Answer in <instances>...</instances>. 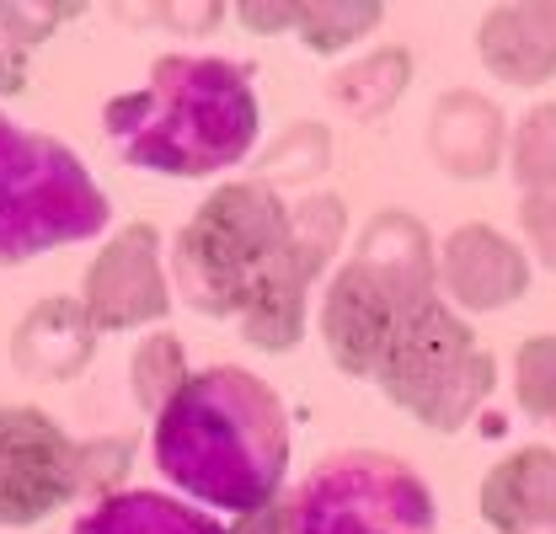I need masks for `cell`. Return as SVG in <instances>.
<instances>
[{
    "label": "cell",
    "instance_id": "25",
    "mask_svg": "<svg viewBox=\"0 0 556 534\" xmlns=\"http://www.w3.org/2000/svg\"><path fill=\"white\" fill-rule=\"evenodd\" d=\"M519 236H525V257L556 272V188L519 193Z\"/></svg>",
    "mask_w": 556,
    "mask_h": 534
},
{
    "label": "cell",
    "instance_id": "3",
    "mask_svg": "<svg viewBox=\"0 0 556 534\" xmlns=\"http://www.w3.org/2000/svg\"><path fill=\"white\" fill-rule=\"evenodd\" d=\"M289 246V199L268 182H219L193 219L172 236L166 278L172 300L208 321H241L247 305L268 289Z\"/></svg>",
    "mask_w": 556,
    "mask_h": 534
},
{
    "label": "cell",
    "instance_id": "11",
    "mask_svg": "<svg viewBox=\"0 0 556 534\" xmlns=\"http://www.w3.org/2000/svg\"><path fill=\"white\" fill-rule=\"evenodd\" d=\"M428 155L439 171H450L455 182H482L503 166L508 155V118L503 107L482 91H444L428 107Z\"/></svg>",
    "mask_w": 556,
    "mask_h": 534
},
{
    "label": "cell",
    "instance_id": "24",
    "mask_svg": "<svg viewBox=\"0 0 556 534\" xmlns=\"http://www.w3.org/2000/svg\"><path fill=\"white\" fill-rule=\"evenodd\" d=\"M80 5H0V43L33 60L38 43H49Z\"/></svg>",
    "mask_w": 556,
    "mask_h": 534
},
{
    "label": "cell",
    "instance_id": "16",
    "mask_svg": "<svg viewBox=\"0 0 556 534\" xmlns=\"http://www.w3.org/2000/svg\"><path fill=\"white\" fill-rule=\"evenodd\" d=\"M316 289H321V283L294 263L289 246H283L278 272L268 278V289L247 305V316H241L236 327H241V336H247L252 347H263V353H294V347L305 342V327H311V300H316Z\"/></svg>",
    "mask_w": 556,
    "mask_h": 534
},
{
    "label": "cell",
    "instance_id": "19",
    "mask_svg": "<svg viewBox=\"0 0 556 534\" xmlns=\"http://www.w3.org/2000/svg\"><path fill=\"white\" fill-rule=\"evenodd\" d=\"M386 22V5L375 0H300V38L311 54H348Z\"/></svg>",
    "mask_w": 556,
    "mask_h": 534
},
{
    "label": "cell",
    "instance_id": "9",
    "mask_svg": "<svg viewBox=\"0 0 556 534\" xmlns=\"http://www.w3.org/2000/svg\"><path fill=\"white\" fill-rule=\"evenodd\" d=\"M80 310L102 332H135V327H161L172 316V278H166V241L155 225H124L113 230L91 267L80 272Z\"/></svg>",
    "mask_w": 556,
    "mask_h": 534
},
{
    "label": "cell",
    "instance_id": "22",
    "mask_svg": "<svg viewBox=\"0 0 556 534\" xmlns=\"http://www.w3.org/2000/svg\"><path fill=\"white\" fill-rule=\"evenodd\" d=\"M129 470H135V444L124 433L80 438V503H102V497L124 492Z\"/></svg>",
    "mask_w": 556,
    "mask_h": 534
},
{
    "label": "cell",
    "instance_id": "10",
    "mask_svg": "<svg viewBox=\"0 0 556 534\" xmlns=\"http://www.w3.org/2000/svg\"><path fill=\"white\" fill-rule=\"evenodd\" d=\"M530 257L497 225H455L439 241V300L460 316H492L530 294Z\"/></svg>",
    "mask_w": 556,
    "mask_h": 534
},
{
    "label": "cell",
    "instance_id": "4",
    "mask_svg": "<svg viewBox=\"0 0 556 534\" xmlns=\"http://www.w3.org/2000/svg\"><path fill=\"white\" fill-rule=\"evenodd\" d=\"M113 199L65 139L0 113V267L108 236Z\"/></svg>",
    "mask_w": 556,
    "mask_h": 534
},
{
    "label": "cell",
    "instance_id": "13",
    "mask_svg": "<svg viewBox=\"0 0 556 534\" xmlns=\"http://www.w3.org/2000/svg\"><path fill=\"white\" fill-rule=\"evenodd\" d=\"M91 358H97V327L86 321V310H80L75 294L38 300L16 321V332H11V364H16V374H27L38 385L75 380Z\"/></svg>",
    "mask_w": 556,
    "mask_h": 534
},
{
    "label": "cell",
    "instance_id": "26",
    "mask_svg": "<svg viewBox=\"0 0 556 534\" xmlns=\"http://www.w3.org/2000/svg\"><path fill=\"white\" fill-rule=\"evenodd\" d=\"M219 16H225V5H139L129 11V22L139 27H172V33H208V27H219Z\"/></svg>",
    "mask_w": 556,
    "mask_h": 534
},
{
    "label": "cell",
    "instance_id": "6",
    "mask_svg": "<svg viewBox=\"0 0 556 534\" xmlns=\"http://www.w3.org/2000/svg\"><path fill=\"white\" fill-rule=\"evenodd\" d=\"M289 524L294 534H439V503L407 460L343 449L289 486Z\"/></svg>",
    "mask_w": 556,
    "mask_h": 534
},
{
    "label": "cell",
    "instance_id": "15",
    "mask_svg": "<svg viewBox=\"0 0 556 534\" xmlns=\"http://www.w3.org/2000/svg\"><path fill=\"white\" fill-rule=\"evenodd\" d=\"M70 534H230L214 513L182 503L177 492H150V486H124L102 503H91Z\"/></svg>",
    "mask_w": 556,
    "mask_h": 534
},
{
    "label": "cell",
    "instance_id": "27",
    "mask_svg": "<svg viewBox=\"0 0 556 534\" xmlns=\"http://www.w3.org/2000/svg\"><path fill=\"white\" fill-rule=\"evenodd\" d=\"M230 11L257 38H278V33H294L300 27V0H247V5H230Z\"/></svg>",
    "mask_w": 556,
    "mask_h": 534
},
{
    "label": "cell",
    "instance_id": "1",
    "mask_svg": "<svg viewBox=\"0 0 556 534\" xmlns=\"http://www.w3.org/2000/svg\"><path fill=\"white\" fill-rule=\"evenodd\" d=\"M150 460L182 503L241 519L289 486V411L263 374L214 364L150 417Z\"/></svg>",
    "mask_w": 556,
    "mask_h": 534
},
{
    "label": "cell",
    "instance_id": "18",
    "mask_svg": "<svg viewBox=\"0 0 556 534\" xmlns=\"http://www.w3.org/2000/svg\"><path fill=\"white\" fill-rule=\"evenodd\" d=\"M188 347H182V336L166 332V327H155V332H144L135 342V353H129V396L144 417H155L166 400L177 396L182 385H188Z\"/></svg>",
    "mask_w": 556,
    "mask_h": 534
},
{
    "label": "cell",
    "instance_id": "17",
    "mask_svg": "<svg viewBox=\"0 0 556 534\" xmlns=\"http://www.w3.org/2000/svg\"><path fill=\"white\" fill-rule=\"evenodd\" d=\"M407 86H413V54H407L402 43H386V49H375V54H358V60H348V65H338L327 75L332 107L348 113L353 124L386 118V113L407 97Z\"/></svg>",
    "mask_w": 556,
    "mask_h": 534
},
{
    "label": "cell",
    "instance_id": "14",
    "mask_svg": "<svg viewBox=\"0 0 556 534\" xmlns=\"http://www.w3.org/2000/svg\"><path fill=\"white\" fill-rule=\"evenodd\" d=\"M477 54L503 86H546L556 75V5H492Z\"/></svg>",
    "mask_w": 556,
    "mask_h": 534
},
{
    "label": "cell",
    "instance_id": "7",
    "mask_svg": "<svg viewBox=\"0 0 556 534\" xmlns=\"http://www.w3.org/2000/svg\"><path fill=\"white\" fill-rule=\"evenodd\" d=\"M433 300H439V289L396 278V272L348 252L343 263L327 272L321 300H316V332L327 342L332 369L348 380H375L386 353L402 342L413 316L428 310Z\"/></svg>",
    "mask_w": 556,
    "mask_h": 534
},
{
    "label": "cell",
    "instance_id": "23",
    "mask_svg": "<svg viewBox=\"0 0 556 534\" xmlns=\"http://www.w3.org/2000/svg\"><path fill=\"white\" fill-rule=\"evenodd\" d=\"M289 166L283 177H278V193H283V182H316L321 171H327V124H294V129H283V139L274 144V155H268V166Z\"/></svg>",
    "mask_w": 556,
    "mask_h": 534
},
{
    "label": "cell",
    "instance_id": "20",
    "mask_svg": "<svg viewBox=\"0 0 556 534\" xmlns=\"http://www.w3.org/2000/svg\"><path fill=\"white\" fill-rule=\"evenodd\" d=\"M508 166L519 193L556 188V102H535L519 129H508Z\"/></svg>",
    "mask_w": 556,
    "mask_h": 534
},
{
    "label": "cell",
    "instance_id": "29",
    "mask_svg": "<svg viewBox=\"0 0 556 534\" xmlns=\"http://www.w3.org/2000/svg\"><path fill=\"white\" fill-rule=\"evenodd\" d=\"M22 80H27V54H16L11 43H0V97L22 91Z\"/></svg>",
    "mask_w": 556,
    "mask_h": 534
},
{
    "label": "cell",
    "instance_id": "28",
    "mask_svg": "<svg viewBox=\"0 0 556 534\" xmlns=\"http://www.w3.org/2000/svg\"><path fill=\"white\" fill-rule=\"evenodd\" d=\"M230 534H294V524H289V486L278 492L274 503H263V508L241 513V519L230 524Z\"/></svg>",
    "mask_w": 556,
    "mask_h": 534
},
{
    "label": "cell",
    "instance_id": "30",
    "mask_svg": "<svg viewBox=\"0 0 556 534\" xmlns=\"http://www.w3.org/2000/svg\"><path fill=\"white\" fill-rule=\"evenodd\" d=\"M552 534H556V530H552Z\"/></svg>",
    "mask_w": 556,
    "mask_h": 534
},
{
    "label": "cell",
    "instance_id": "12",
    "mask_svg": "<svg viewBox=\"0 0 556 534\" xmlns=\"http://www.w3.org/2000/svg\"><path fill=\"white\" fill-rule=\"evenodd\" d=\"M477 508L492 534H552L556 530V449L525 444L486 470Z\"/></svg>",
    "mask_w": 556,
    "mask_h": 534
},
{
    "label": "cell",
    "instance_id": "21",
    "mask_svg": "<svg viewBox=\"0 0 556 534\" xmlns=\"http://www.w3.org/2000/svg\"><path fill=\"white\" fill-rule=\"evenodd\" d=\"M514 400L530 422H546L556 433V332L530 336L514 358Z\"/></svg>",
    "mask_w": 556,
    "mask_h": 534
},
{
    "label": "cell",
    "instance_id": "2",
    "mask_svg": "<svg viewBox=\"0 0 556 534\" xmlns=\"http://www.w3.org/2000/svg\"><path fill=\"white\" fill-rule=\"evenodd\" d=\"M102 129L124 166L204 182L236 171L257 150L263 107L247 65L214 54H166L150 65L139 91L108 97Z\"/></svg>",
    "mask_w": 556,
    "mask_h": 534
},
{
    "label": "cell",
    "instance_id": "8",
    "mask_svg": "<svg viewBox=\"0 0 556 534\" xmlns=\"http://www.w3.org/2000/svg\"><path fill=\"white\" fill-rule=\"evenodd\" d=\"M70 503H80V438L38 406H0V530H33Z\"/></svg>",
    "mask_w": 556,
    "mask_h": 534
},
{
    "label": "cell",
    "instance_id": "5",
    "mask_svg": "<svg viewBox=\"0 0 556 534\" xmlns=\"http://www.w3.org/2000/svg\"><path fill=\"white\" fill-rule=\"evenodd\" d=\"M391 406H402L433 433H460L486 406L497 385V358L486 353L460 310L433 300L417 310L402 342L386 353L380 374L369 380Z\"/></svg>",
    "mask_w": 556,
    "mask_h": 534
}]
</instances>
